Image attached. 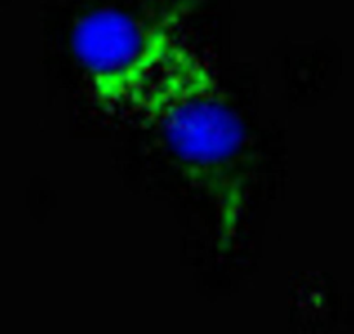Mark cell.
Returning <instances> with one entry per match:
<instances>
[{
  "instance_id": "obj_1",
  "label": "cell",
  "mask_w": 354,
  "mask_h": 334,
  "mask_svg": "<svg viewBox=\"0 0 354 334\" xmlns=\"http://www.w3.org/2000/svg\"><path fill=\"white\" fill-rule=\"evenodd\" d=\"M136 125L162 141L205 203L221 246L233 248L250 206V148L216 64L186 32L149 85Z\"/></svg>"
},
{
  "instance_id": "obj_2",
  "label": "cell",
  "mask_w": 354,
  "mask_h": 334,
  "mask_svg": "<svg viewBox=\"0 0 354 334\" xmlns=\"http://www.w3.org/2000/svg\"><path fill=\"white\" fill-rule=\"evenodd\" d=\"M183 33L179 12L103 8L82 16L71 32V50L91 106L104 120L134 125Z\"/></svg>"
}]
</instances>
